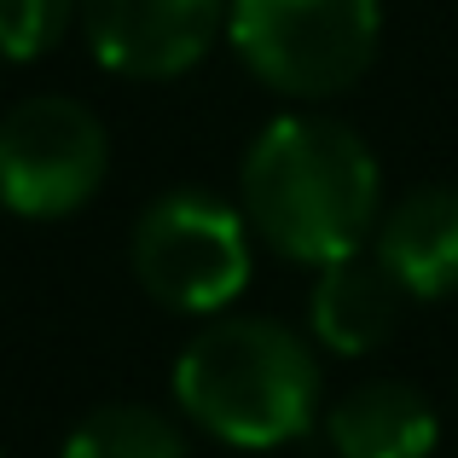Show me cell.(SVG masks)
<instances>
[{"instance_id":"6da1fadb","label":"cell","mask_w":458,"mask_h":458,"mask_svg":"<svg viewBox=\"0 0 458 458\" xmlns=\"http://www.w3.org/2000/svg\"><path fill=\"white\" fill-rule=\"evenodd\" d=\"M238 209L273 256L319 273L371 250L383 221V168L348 123L291 111L250 140Z\"/></svg>"},{"instance_id":"7a4b0ae2","label":"cell","mask_w":458,"mask_h":458,"mask_svg":"<svg viewBox=\"0 0 458 458\" xmlns=\"http://www.w3.org/2000/svg\"><path fill=\"white\" fill-rule=\"evenodd\" d=\"M174 412L209 441L273 453L319 424V354L302 331L267 313H221L186 336L168 371Z\"/></svg>"},{"instance_id":"3957f363","label":"cell","mask_w":458,"mask_h":458,"mask_svg":"<svg viewBox=\"0 0 458 458\" xmlns=\"http://www.w3.org/2000/svg\"><path fill=\"white\" fill-rule=\"evenodd\" d=\"M128 267L157 308L186 319H221L250 284L256 233L238 203L180 186L140 209L128 233Z\"/></svg>"},{"instance_id":"277c9868","label":"cell","mask_w":458,"mask_h":458,"mask_svg":"<svg viewBox=\"0 0 458 458\" xmlns=\"http://www.w3.org/2000/svg\"><path fill=\"white\" fill-rule=\"evenodd\" d=\"M244 70L284 99H336L371 70L383 0H233L226 12Z\"/></svg>"},{"instance_id":"5b68a950","label":"cell","mask_w":458,"mask_h":458,"mask_svg":"<svg viewBox=\"0 0 458 458\" xmlns=\"http://www.w3.org/2000/svg\"><path fill=\"white\" fill-rule=\"evenodd\" d=\"M111 174L105 123L70 93H35L0 116V209L64 221L88 209Z\"/></svg>"},{"instance_id":"8992f818","label":"cell","mask_w":458,"mask_h":458,"mask_svg":"<svg viewBox=\"0 0 458 458\" xmlns=\"http://www.w3.org/2000/svg\"><path fill=\"white\" fill-rule=\"evenodd\" d=\"M233 0H81V35L111 76L174 81L226 35Z\"/></svg>"},{"instance_id":"52a82bcc","label":"cell","mask_w":458,"mask_h":458,"mask_svg":"<svg viewBox=\"0 0 458 458\" xmlns=\"http://www.w3.org/2000/svg\"><path fill=\"white\" fill-rule=\"evenodd\" d=\"M371 256L412 302L458 296V186H418L377 221Z\"/></svg>"},{"instance_id":"ba28073f","label":"cell","mask_w":458,"mask_h":458,"mask_svg":"<svg viewBox=\"0 0 458 458\" xmlns=\"http://www.w3.org/2000/svg\"><path fill=\"white\" fill-rule=\"evenodd\" d=\"M406 302H412V296L389 279V267H383L371 250H360V256H348V261L319 267L313 296H308V331H313L319 348H331V354H343V360H360V354H377V348L401 331Z\"/></svg>"},{"instance_id":"9c48e42d","label":"cell","mask_w":458,"mask_h":458,"mask_svg":"<svg viewBox=\"0 0 458 458\" xmlns=\"http://www.w3.org/2000/svg\"><path fill=\"white\" fill-rule=\"evenodd\" d=\"M325 447L336 458H429L441 447V418L424 389L371 377L325 412Z\"/></svg>"},{"instance_id":"30bf717a","label":"cell","mask_w":458,"mask_h":458,"mask_svg":"<svg viewBox=\"0 0 458 458\" xmlns=\"http://www.w3.org/2000/svg\"><path fill=\"white\" fill-rule=\"evenodd\" d=\"M58 458H191V441L163 406L105 401L88 418H76Z\"/></svg>"},{"instance_id":"8fae6325","label":"cell","mask_w":458,"mask_h":458,"mask_svg":"<svg viewBox=\"0 0 458 458\" xmlns=\"http://www.w3.org/2000/svg\"><path fill=\"white\" fill-rule=\"evenodd\" d=\"M76 12L81 0H0V58H41L47 47H58Z\"/></svg>"}]
</instances>
